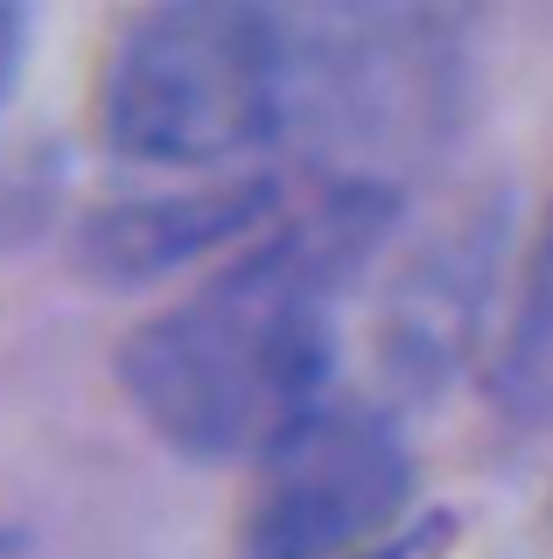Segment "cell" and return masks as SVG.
Here are the masks:
<instances>
[{
    "label": "cell",
    "instance_id": "3",
    "mask_svg": "<svg viewBox=\"0 0 553 559\" xmlns=\"http://www.w3.org/2000/svg\"><path fill=\"white\" fill-rule=\"evenodd\" d=\"M267 468H273V489H267L273 559H343L392 511V497L407 483L386 419L357 406H330V399L267 454Z\"/></svg>",
    "mask_w": 553,
    "mask_h": 559
},
{
    "label": "cell",
    "instance_id": "6",
    "mask_svg": "<svg viewBox=\"0 0 553 559\" xmlns=\"http://www.w3.org/2000/svg\"><path fill=\"white\" fill-rule=\"evenodd\" d=\"M365 559H435V532L407 538V546H392V552H365Z\"/></svg>",
    "mask_w": 553,
    "mask_h": 559
},
{
    "label": "cell",
    "instance_id": "1",
    "mask_svg": "<svg viewBox=\"0 0 553 559\" xmlns=\"http://www.w3.org/2000/svg\"><path fill=\"white\" fill-rule=\"evenodd\" d=\"M378 217L386 203L372 189H343L141 322L119 349L133 413L189 462H267L330 399L337 294Z\"/></svg>",
    "mask_w": 553,
    "mask_h": 559
},
{
    "label": "cell",
    "instance_id": "4",
    "mask_svg": "<svg viewBox=\"0 0 553 559\" xmlns=\"http://www.w3.org/2000/svg\"><path fill=\"white\" fill-rule=\"evenodd\" d=\"M497 406L518 427H553V217L532 245L505 349H497Z\"/></svg>",
    "mask_w": 553,
    "mask_h": 559
},
{
    "label": "cell",
    "instance_id": "2",
    "mask_svg": "<svg viewBox=\"0 0 553 559\" xmlns=\"http://www.w3.org/2000/svg\"><path fill=\"white\" fill-rule=\"evenodd\" d=\"M98 133L148 168H224L287 133V22L267 8H148L113 35Z\"/></svg>",
    "mask_w": 553,
    "mask_h": 559
},
{
    "label": "cell",
    "instance_id": "5",
    "mask_svg": "<svg viewBox=\"0 0 553 559\" xmlns=\"http://www.w3.org/2000/svg\"><path fill=\"white\" fill-rule=\"evenodd\" d=\"M22 14L14 8H0V98H8V84H14V70H22Z\"/></svg>",
    "mask_w": 553,
    "mask_h": 559
}]
</instances>
